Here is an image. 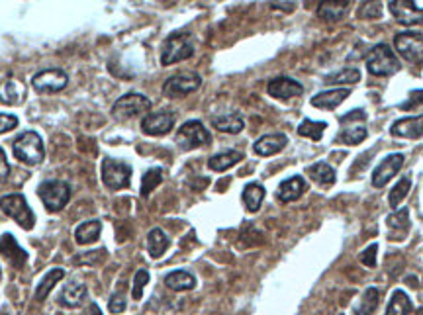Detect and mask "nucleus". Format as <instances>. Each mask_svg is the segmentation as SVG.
<instances>
[{
  "label": "nucleus",
  "mask_w": 423,
  "mask_h": 315,
  "mask_svg": "<svg viewBox=\"0 0 423 315\" xmlns=\"http://www.w3.org/2000/svg\"><path fill=\"white\" fill-rule=\"evenodd\" d=\"M12 153L14 157L28 165V167H36L40 165L45 159V149H43V139L38 131H24L12 141Z\"/></svg>",
  "instance_id": "1"
},
{
  "label": "nucleus",
  "mask_w": 423,
  "mask_h": 315,
  "mask_svg": "<svg viewBox=\"0 0 423 315\" xmlns=\"http://www.w3.org/2000/svg\"><path fill=\"white\" fill-rule=\"evenodd\" d=\"M365 61H367L368 72L374 77H392L394 72L400 71V61L390 49V45L386 43L374 45L367 53Z\"/></svg>",
  "instance_id": "2"
},
{
  "label": "nucleus",
  "mask_w": 423,
  "mask_h": 315,
  "mask_svg": "<svg viewBox=\"0 0 423 315\" xmlns=\"http://www.w3.org/2000/svg\"><path fill=\"white\" fill-rule=\"evenodd\" d=\"M0 210L8 217H12L22 230H34L36 215L31 212L28 200L22 194H6V196H2L0 198Z\"/></svg>",
  "instance_id": "3"
},
{
  "label": "nucleus",
  "mask_w": 423,
  "mask_h": 315,
  "mask_svg": "<svg viewBox=\"0 0 423 315\" xmlns=\"http://www.w3.org/2000/svg\"><path fill=\"white\" fill-rule=\"evenodd\" d=\"M38 196L43 202L45 210L55 214L61 212L70 200V187L63 180H45L38 188Z\"/></svg>",
  "instance_id": "4"
},
{
  "label": "nucleus",
  "mask_w": 423,
  "mask_h": 315,
  "mask_svg": "<svg viewBox=\"0 0 423 315\" xmlns=\"http://www.w3.org/2000/svg\"><path fill=\"white\" fill-rule=\"evenodd\" d=\"M192 55H194V45L190 42V38L186 33H172L163 43L161 65L169 67L175 63H181L184 59H190Z\"/></svg>",
  "instance_id": "5"
},
{
  "label": "nucleus",
  "mask_w": 423,
  "mask_h": 315,
  "mask_svg": "<svg viewBox=\"0 0 423 315\" xmlns=\"http://www.w3.org/2000/svg\"><path fill=\"white\" fill-rule=\"evenodd\" d=\"M175 141L183 151H190V149L210 143L212 135L200 120H190V122H184L179 128L177 135H175Z\"/></svg>",
  "instance_id": "6"
},
{
  "label": "nucleus",
  "mask_w": 423,
  "mask_h": 315,
  "mask_svg": "<svg viewBox=\"0 0 423 315\" xmlns=\"http://www.w3.org/2000/svg\"><path fill=\"white\" fill-rule=\"evenodd\" d=\"M149 110H151V100L147 96L138 94V92H129V94H124L122 98L114 102L112 115L114 120H118V122H126L129 118L147 114Z\"/></svg>",
  "instance_id": "7"
},
{
  "label": "nucleus",
  "mask_w": 423,
  "mask_h": 315,
  "mask_svg": "<svg viewBox=\"0 0 423 315\" xmlns=\"http://www.w3.org/2000/svg\"><path fill=\"white\" fill-rule=\"evenodd\" d=\"M202 86V77L194 71H184L177 72L169 77L163 85V94L167 98H183L188 96L192 92H196L198 88Z\"/></svg>",
  "instance_id": "8"
},
{
  "label": "nucleus",
  "mask_w": 423,
  "mask_h": 315,
  "mask_svg": "<svg viewBox=\"0 0 423 315\" xmlns=\"http://www.w3.org/2000/svg\"><path fill=\"white\" fill-rule=\"evenodd\" d=\"M341 122V141L347 145H359L361 141H365L368 135L365 122H367V112L365 110H352L347 115L339 118Z\"/></svg>",
  "instance_id": "9"
},
{
  "label": "nucleus",
  "mask_w": 423,
  "mask_h": 315,
  "mask_svg": "<svg viewBox=\"0 0 423 315\" xmlns=\"http://www.w3.org/2000/svg\"><path fill=\"white\" fill-rule=\"evenodd\" d=\"M102 182L108 190H122L131 182V167L124 161L106 157L102 161Z\"/></svg>",
  "instance_id": "10"
},
{
  "label": "nucleus",
  "mask_w": 423,
  "mask_h": 315,
  "mask_svg": "<svg viewBox=\"0 0 423 315\" xmlns=\"http://www.w3.org/2000/svg\"><path fill=\"white\" fill-rule=\"evenodd\" d=\"M396 51L408 63L422 67L423 65V36L420 31H402L394 40Z\"/></svg>",
  "instance_id": "11"
},
{
  "label": "nucleus",
  "mask_w": 423,
  "mask_h": 315,
  "mask_svg": "<svg viewBox=\"0 0 423 315\" xmlns=\"http://www.w3.org/2000/svg\"><path fill=\"white\" fill-rule=\"evenodd\" d=\"M69 83V77L63 69H57V67H51V69H43V71L36 72L31 77V88L38 92V94H55V92H61L65 86Z\"/></svg>",
  "instance_id": "12"
},
{
  "label": "nucleus",
  "mask_w": 423,
  "mask_h": 315,
  "mask_svg": "<svg viewBox=\"0 0 423 315\" xmlns=\"http://www.w3.org/2000/svg\"><path fill=\"white\" fill-rule=\"evenodd\" d=\"M388 8L402 26H418L423 22V8L409 0H392L388 2Z\"/></svg>",
  "instance_id": "13"
},
{
  "label": "nucleus",
  "mask_w": 423,
  "mask_h": 315,
  "mask_svg": "<svg viewBox=\"0 0 423 315\" xmlns=\"http://www.w3.org/2000/svg\"><path fill=\"white\" fill-rule=\"evenodd\" d=\"M404 167V155L402 153H392L388 157H384L381 161V165L372 172V187L384 188L396 174L400 172V169Z\"/></svg>",
  "instance_id": "14"
},
{
  "label": "nucleus",
  "mask_w": 423,
  "mask_h": 315,
  "mask_svg": "<svg viewBox=\"0 0 423 315\" xmlns=\"http://www.w3.org/2000/svg\"><path fill=\"white\" fill-rule=\"evenodd\" d=\"M175 114L172 112H153V114H147L143 120H141V129L145 135H153V137H159V135H167L170 129L175 128Z\"/></svg>",
  "instance_id": "15"
},
{
  "label": "nucleus",
  "mask_w": 423,
  "mask_h": 315,
  "mask_svg": "<svg viewBox=\"0 0 423 315\" xmlns=\"http://www.w3.org/2000/svg\"><path fill=\"white\" fill-rule=\"evenodd\" d=\"M267 92L277 100H290L294 96L304 94V86L290 77H277V79L268 81Z\"/></svg>",
  "instance_id": "16"
},
{
  "label": "nucleus",
  "mask_w": 423,
  "mask_h": 315,
  "mask_svg": "<svg viewBox=\"0 0 423 315\" xmlns=\"http://www.w3.org/2000/svg\"><path fill=\"white\" fill-rule=\"evenodd\" d=\"M390 133L396 137H406V139H420L423 137V114L402 118L392 124Z\"/></svg>",
  "instance_id": "17"
},
{
  "label": "nucleus",
  "mask_w": 423,
  "mask_h": 315,
  "mask_svg": "<svg viewBox=\"0 0 423 315\" xmlns=\"http://www.w3.org/2000/svg\"><path fill=\"white\" fill-rule=\"evenodd\" d=\"M286 143H288V137L284 133H268L255 141L253 151L261 157H270V155L281 153Z\"/></svg>",
  "instance_id": "18"
},
{
  "label": "nucleus",
  "mask_w": 423,
  "mask_h": 315,
  "mask_svg": "<svg viewBox=\"0 0 423 315\" xmlns=\"http://www.w3.org/2000/svg\"><path fill=\"white\" fill-rule=\"evenodd\" d=\"M0 253L10 260L16 269H22L26 264V260H28V253L18 245L16 237L10 235V233L2 235V239H0Z\"/></svg>",
  "instance_id": "19"
},
{
  "label": "nucleus",
  "mask_w": 423,
  "mask_h": 315,
  "mask_svg": "<svg viewBox=\"0 0 423 315\" xmlns=\"http://www.w3.org/2000/svg\"><path fill=\"white\" fill-rule=\"evenodd\" d=\"M306 180L302 176H292V178H286L284 182H281V187L277 190V200L282 204H290V202H296L304 192H306Z\"/></svg>",
  "instance_id": "20"
},
{
  "label": "nucleus",
  "mask_w": 423,
  "mask_h": 315,
  "mask_svg": "<svg viewBox=\"0 0 423 315\" xmlns=\"http://www.w3.org/2000/svg\"><path fill=\"white\" fill-rule=\"evenodd\" d=\"M351 94V88H335V90H325L311 98V106L320 110H333L339 104H343L345 98Z\"/></svg>",
  "instance_id": "21"
},
{
  "label": "nucleus",
  "mask_w": 423,
  "mask_h": 315,
  "mask_svg": "<svg viewBox=\"0 0 423 315\" xmlns=\"http://www.w3.org/2000/svg\"><path fill=\"white\" fill-rule=\"evenodd\" d=\"M26 98V86L16 79H6L0 83V102L6 106H18Z\"/></svg>",
  "instance_id": "22"
},
{
  "label": "nucleus",
  "mask_w": 423,
  "mask_h": 315,
  "mask_svg": "<svg viewBox=\"0 0 423 315\" xmlns=\"http://www.w3.org/2000/svg\"><path fill=\"white\" fill-rule=\"evenodd\" d=\"M351 8V2L347 0H339V2H320L316 14L320 20H325V22H339L343 20L347 12Z\"/></svg>",
  "instance_id": "23"
},
{
  "label": "nucleus",
  "mask_w": 423,
  "mask_h": 315,
  "mask_svg": "<svg viewBox=\"0 0 423 315\" xmlns=\"http://www.w3.org/2000/svg\"><path fill=\"white\" fill-rule=\"evenodd\" d=\"M86 294H88V290L85 284H69L59 292L57 303L67 307V310H73V307H79L86 300Z\"/></svg>",
  "instance_id": "24"
},
{
  "label": "nucleus",
  "mask_w": 423,
  "mask_h": 315,
  "mask_svg": "<svg viewBox=\"0 0 423 315\" xmlns=\"http://www.w3.org/2000/svg\"><path fill=\"white\" fill-rule=\"evenodd\" d=\"M100 233H102V221L100 219H88L75 230V239L79 245H90L99 241Z\"/></svg>",
  "instance_id": "25"
},
{
  "label": "nucleus",
  "mask_w": 423,
  "mask_h": 315,
  "mask_svg": "<svg viewBox=\"0 0 423 315\" xmlns=\"http://www.w3.org/2000/svg\"><path fill=\"white\" fill-rule=\"evenodd\" d=\"M212 128L222 131V133H240L245 128V122L240 114H222L212 118Z\"/></svg>",
  "instance_id": "26"
},
{
  "label": "nucleus",
  "mask_w": 423,
  "mask_h": 315,
  "mask_svg": "<svg viewBox=\"0 0 423 315\" xmlns=\"http://www.w3.org/2000/svg\"><path fill=\"white\" fill-rule=\"evenodd\" d=\"M265 194H267V192H265V187H263V184H259V182H249L247 187L243 188L241 198H243L245 208L255 214V212H259L261 204L265 200Z\"/></svg>",
  "instance_id": "27"
},
{
  "label": "nucleus",
  "mask_w": 423,
  "mask_h": 315,
  "mask_svg": "<svg viewBox=\"0 0 423 315\" xmlns=\"http://www.w3.org/2000/svg\"><path fill=\"white\" fill-rule=\"evenodd\" d=\"M169 237L165 235V231L159 230V228H155V230L149 231V235H147V251H149V255L153 258H161L163 255H165V251L169 249Z\"/></svg>",
  "instance_id": "28"
},
{
  "label": "nucleus",
  "mask_w": 423,
  "mask_h": 315,
  "mask_svg": "<svg viewBox=\"0 0 423 315\" xmlns=\"http://www.w3.org/2000/svg\"><path fill=\"white\" fill-rule=\"evenodd\" d=\"M240 161H243V153L241 151H224V153H218L208 161V167L210 171L224 172L227 169H231L233 165H238Z\"/></svg>",
  "instance_id": "29"
},
{
  "label": "nucleus",
  "mask_w": 423,
  "mask_h": 315,
  "mask_svg": "<svg viewBox=\"0 0 423 315\" xmlns=\"http://www.w3.org/2000/svg\"><path fill=\"white\" fill-rule=\"evenodd\" d=\"M165 286L175 290V292H184V290H192L196 286V278L186 271H175L165 276Z\"/></svg>",
  "instance_id": "30"
},
{
  "label": "nucleus",
  "mask_w": 423,
  "mask_h": 315,
  "mask_svg": "<svg viewBox=\"0 0 423 315\" xmlns=\"http://www.w3.org/2000/svg\"><path fill=\"white\" fill-rule=\"evenodd\" d=\"M308 174L311 176V180L316 182V184H320V187H331V184H335V171L327 165V163H316V165H311V167H308Z\"/></svg>",
  "instance_id": "31"
},
{
  "label": "nucleus",
  "mask_w": 423,
  "mask_h": 315,
  "mask_svg": "<svg viewBox=\"0 0 423 315\" xmlns=\"http://www.w3.org/2000/svg\"><path fill=\"white\" fill-rule=\"evenodd\" d=\"M63 278H65V271H63V269H51L49 273L43 276L42 282L38 284V288H36V300H45V298L49 296V292L53 290V286H55L59 280H63Z\"/></svg>",
  "instance_id": "32"
},
{
  "label": "nucleus",
  "mask_w": 423,
  "mask_h": 315,
  "mask_svg": "<svg viewBox=\"0 0 423 315\" xmlns=\"http://www.w3.org/2000/svg\"><path fill=\"white\" fill-rule=\"evenodd\" d=\"M411 312V300L404 290H394L392 298L388 301L386 315H409Z\"/></svg>",
  "instance_id": "33"
},
{
  "label": "nucleus",
  "mask_w": 423,
  "mask_h": 315,
  "mask_svg": "<svg viewBox=\"0 0 423 315\" xmlns=\"http://www.w3.org/2000/svg\"><path fill=\"white\" fill-rule=\"evenodd\" d=\"M379 301H381V290L374 286L367 288L365 294H363L361 305L355 310V315H372L379 307Z\"/></svg>",
  "instance_id": "34"
},
{
  "label": "nucleus",
  "mask_w": 423,
  "mask_h": 315,
  "mask_svg": "<svg viewBox=\"0 0 423 315\" xmlns=\"http://www.w3.org/2000/svg\"><path fill=\"white\" fill-rule=\"evenodd\" d=\"M161 182H163V169H159V167L149 169L143 174V178H141V196L147 198Z\"/></svg>",
  "instance_id": "35"
},
{
  "label": "nucleus",
  "mask_w": 423,
  "mask_h": 315,
  "mask_svg": "<svg viewBox=\"0 0 423 315\" xmlns=\"http://www.w3.org/2000/svg\"><path fill=\"white\" fill-rule=\"evenodd\" d=\"M327 128L325 122H311V120H304L300 126H298V133L302 137H310L313 141H320L324 137V131Z\"/></svg>",
  "instance_id": "36"
},
{
  "label": "nucleus",
  "mask_w": 423,
  "mask_h": 315,
  "mask_svg": "<svg viewBox=\"0 0 423 315\" xmlns=\"http://www.w3.org/2000/svg\"><path fill=\"white\" fill-rule=\"evenodd\" d=\"M388 225L390 230L398 231L400 235H406L409 231V210L408 208H402L394 214L388 215Z\"/></svg>",
  "instance_id": "37"
},
{
  "label": "nucleus",
  "mask_w": 423,
  "mask_h": 315,
  "mask_svg": "<svg viewBox=\"0 0 423 315\" xmlns=\"http://www.w3.org/2000/svg\"><path fill=\"white\" fill-rule=\"evenodd\" d=\"M409 188H411V178H409V176H404V178H400V182H398V184L392 188V192H390V198H388V202H390V206H392V208H398V206H400L402 202L406 200Z\"/></svg>",
  "instance_id": "38"
},
{
  "label": "nucleus",
  "mask_w": 423,
  "mask_h": 315,
  "mask_svg": "<svg viewBox=\"0 0 423 315\" xmlns=\"http://www.w3.org/2000/svg\"><path fill=\"white\" fill-rule=\"evenodd\" d=\"M359 81H361V71L352 67H347L327 79V83H335V85H357Z\"/></svg>",
  "instance_id": "39"
},
{
  "label": "nucleus",
  "mask_w": 423,
  "mask_h": 315,
  "mask_svg": "<svg viewBox=\"0 0 423 315\" xmlns=\"http://www.w3.org/2000/svg\"><path fill=\"white\" fill-rule=\"evenodd\" d=\"M147 282H149V273H147L145 269L138 271V273H136V278H133V288H131V296H133V300H141V296H143V288L147 286Z\"/></svg>",
  "instance_id": "40"
},
{
  "label": "nucleus",
  "mask_w": 423,
  "mask_h": 315,
  "mask_svg": "<svg viewBox=\"0 0 423 315\" xmlns=\"http://www.w3.org/2000/svg\"><path fill=\"white\" fill-rule=\"evenodd\" d=\"M382 14V4L381 2H363L361 8H359V16L365 18V20H374V18H381Z\"/></svg>",
  "instance_id": "41"
},
{
  "label": "nucleus",
  "mask_w": 423,
  "mask_h": 315,
  "mask_svg": "<svg viewBox=\"0 0 423 315\" xmlns=\"http://www.w3.org/2000/svg\"><path fill=\"white\" fill-rule=\"evenodd\" d=\"M420 106H423V90H411L408 100L400 104V110L408 112V110H415V108H420Z\"/></svg>",
  "instance_id": "42"
},
{
  "label": "nucleus",
  "mask_w": 423,
  "mask_h": 315,
  "mask_svg": "<svg viewBox=\"0 0 423 315\" xmlns=\"http://www.w3.org/2000/svg\"><path fill=\"white\" fill-rule=\"evenodd\" d=\"M108 310H110L112 314H122V312L126 310V294H124V290H118L116 294L110 296Z\"/></svg>",
  "instance_id": "43"
},
{
  "label": "nucleus",
  "mask_w": 423,
  "mask_h": 315,
  "mask_svg": "<svg viewBox=\"0 0 423 315\" xmlns=\"http://www.w3.org/2000/svg\"><path fill=\"white\" fill-rule=\"evenodd\" d=\"M376 253H379V245L376 243L368 245L367 249L361 253V262H363L365 266L374 269V266H376Z\"/></svg>",
  "instance_id": "44"
},
{
  "label": "nucleus",
  "mask_w": 423,
  "mask_h": 315,
  "mask_svg": "<svg viewBox=\"0 0 423 315\" xmlns=\"http://www.w3.org/2000/svg\"><path fill=\"white\" fill-rule=\"evenodd\" d=\"M18 128V118L14 114H0V135Z\"/></svg>",
  "instance_id": "45"
},
{
  "label": "nucleus",
  "mask_w": 423,
  "mask_h": 315,
  "mask_svg": "<svg viewBox=\"0 0 423 315\" xmlns=\"http://www.w3.org/2000/svg\"><path fill=\"white\" fill-rule=\"evenodd\" d=\"M8 176H10V165H8L6 153H4L2 147H0V182H6Z\"/></svg>",
  "instance_id": "46"
},
{
  "label": "nucleus",
  "mask_w": 423,
  "mask_h": 315,
  "mask_svg": "<svg viewBox=\"0 0 423 315\" xmlns=\"http://www.w3.org/2000/svg\"><path fill=\"white\" fill-rule=\"evenodd\" d=\"M270 4V8H281V10H286V12H292L294 8H296V4L294 2H268Z\"/></svg>",
  "instance_id": "47"
},
{
  "label": "nucleus",
  "mask_w": 423,
  "mask_h": 315,
  "mask_svg": "<svg viewBox=\"0 0 423 315\" xmlns=\"http://www.w3.org/2000/svg\"><path fill=\"white\" fill-rule=\"evenodd\" d=\"M415 315H423V307H422V310H418V314H415Z\"/></svg>",
  "instance_id": "48"
},
{
  "label": "nucleus",
  "mask_w": 423,
  "mask_h": 315,
  "mask_svg": "<svg viewBox=\"0 0 423 315\" xmlns=\"http://www.w3.org/2000/svg\"><path fill=\"white\" fill-rule=\"evenodd\" d=\"M0 276H2V271H0Z\"/></svg>",
  "instance_id": "49"
}]
</instances>
